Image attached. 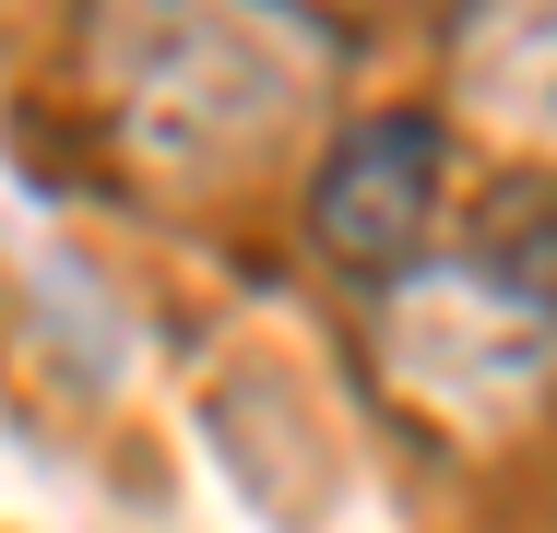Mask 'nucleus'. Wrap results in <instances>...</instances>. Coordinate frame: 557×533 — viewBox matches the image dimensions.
Segmentation results:
<instances>
[{
  "mask_svg": "<svg viewBox=\"0 0 557 533\" xmlns=\"http://www.w3.org/2000/svg\"><path fill=\"white\" fill-rule=\"evenodd\" d=\"M450 213V119L440 107H368L309 166V249L333 273H416Z\"/></svg>",
  "mask_w": 557,
  "mask_h": 533,
  "instance_id": "f03ea898",
  "label": "nucleus"
},
{
  "mask_svg": "<svg viewBox=\"0 0 557 533\" xmlns=\"http://www.w3.org/2000/svg\"><path fill=\"white\" fill-rule=\"evenodd\" d=\"M84 119L166 202L273 178L344 96V24L321 0H84Z\"/></svg>",
  "mask_w": 557,
  "mask_h": 533,
  "instance_id": "f257e3e1",
  "label": "nucleus"
},
{
  "mask_svg": "<svg viewBox=\"0 0 557 533\" xmlns=\"http://www.w3.org/2000/svg\"><path fill=\"white\" fill-rule=\"evenodd\" d=\"M450 119L498 131L510 154H557V0H462Z\"/></svg>",
  "mask_w": 557,
  "mask_h": 533,
  "instance_id": "7ed1b4c3",
  "label": "nucleus"
}]
</instances>
